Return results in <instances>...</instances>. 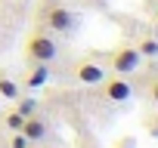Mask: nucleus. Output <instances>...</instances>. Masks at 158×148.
<instances>
[{"mask_svg": "<svg viewBox=\"0 0 158 148\" xmlns=\"http://www.w3.org/2000/svg\"><path fill=\"white\" fill-rule=\"evenodd\" d=\"M40 25L53 34H68L74 28V13L62 3H47L40 6Z\"/></svg>", "mask_w": 158, "mask_h": 148, "instance_id": "1", "label": "nucleus"}, {"mask_svg": "<svg viewBox=\"0 0 158 148\" xmlns=\"http://www.w3.org/2000/svg\"><path fill=\"white\" fill-rule=\"evenodd\" d=\"M56 53H59V46H56V37H50V31H31L28 34V43H25L28 62H53Z\"/></svg>", "mask_w": 158, "mask_h": 148, "instance_id": "2", "label": "nucleus"}, {"mask_svg": "<svg viewBox=\"0 0 158 148\" xmlns=\"http://www.w3.org/2000/svg\"><path fill=\"white\" fill-rule=\"evenodd\" d=\"M109 65H112L115 74H133V71L143 65V56H139V49H136L133 43H121L118 49H112Z\"/></svg>", "mask_w": 158, "mask_h": 148, "instance_id": "3", "label": "nucleus"}, {"mask_svg": "<svg viewBox=\"0 0 158 148\" xmlns=\"http://www.w3.org/2000/svg\"><path fill=\"white\" fill-rule=\"evenodd\" d=\"M96 87H99L102 99H109V102H127L133 96V84L127 80V74H112V77L106 74Z\"/></svg>", "mask_w": 158, "mask_h": 148, "instance_id": "4", "label": "nucleus"}, {"mask_svg": "<svg viewBox=\"0 0 158 148\" xmlns=\"http://www.w3.org/2000/svg\"><path fill=\"white\" fill-rule=\"evenodd\" d=\"M102 77H106V68H102L99 62H90V59H87V62H77V65H74V80L84 84V87H96Z\"/></svg>", "mask_w": 158, "mask_h": 148, "instance_id": "5", "label": "nucleus"}, {"mask_svg": "<svg viewBox=\"0 0 158 148\" xmlns=\"http://www.w3.org/2000/svg\"><path fill=\"white\" fill-rule=\"evenodd\" d=\"M47 80H50V62H31V71H28V77H25V87L28 90H40Z\"/></svg>", "mask_w": 158, "mask_h": 148, "instance_id": "6", "label": "nucleus"}, {"mask_svg": "<svg viewBox=\"0 0 158 148\" xmlns=\"http://www.w3.org/2000/svg\"><path fill=\"white\" fill-rule=\"evenodd\" d=\"M19 133H25L28 136V142H40L47 133H50V127H47V120H40L37 114H31V117H25V123H22V130Z\"/></svg>", "mask_w": 158, "mask_h": 148, "instance_id": "7", "label": "nucleus"}, {"mask_svg": "<svg viewBox=\"0 0 158 148\" xmlns=\"http://www.w3.org/2000/svg\"><path fill=\"white\" fill-rule=\"evenodd\" d=\"M22 96V87L10 77V74H0V99H10V102H16Z\"/></svg>", "mask_w": 158, "mask_h": 148, "instance_id": "8", "label": "nucleus"}, {"mask_svg": "<svg viewBox=\"0 0 158 148\" xmlns=\"http://www.w3.org/2000/svg\"><path fill=\"white\" fill-rule=\"evenodd\" d=\"M3 123H6V130H10V133H16V130H22V123H25V114H22L19 108H16V111H6Z\"/></svg>", "mask_w": 158, "mask_h": 148, "instance_id": "9", "label": "nucleus"}, {"mask_svg": "<svg viewBox=\"0 0 158 148\" xmlns=\"http://www.w3.org/2000/svg\"><path fill=\"white\" fill-rule=\"evenodd\" d=\"M16 102H19V111H22L25 117H31V114L37 111V102H34V99H16Z\"/></svg>", "mask_w": 158, "mask_h": 148, "instance_id": "10", "label": "nucleus"}, {"mask_svg": "<svg viewBox=\"0 0 158 148\" xmlns=\"http://www.w3.org/2000/svg\"><path fill=\"white\" fill-rule=\"evenodd\" d=\"M136 49H139V56H158V40H143Z\"/></svg>", "mask_w": 158, "mask_h": 148, "instance_id": "11", "label": "nucleus"}, {"mask_svg": "<svg viewBox=\"0 0 158 148\" xmlns=\"http://www.w3.org/2000/svg\"><path fill=\"white\" fill-rule=\"evenodd\" d=\"M28 145H31V142H28V136L16 130V133H13V139H10V148H28Z\"/></svg>", "mask_w": 158, "mask_h": 148, "instance_id": "12", "label": "nucleus"}, {"mask_svg": "<svg viewBox=\"0 0 158 148\" xmlns=\"http://www.w3.org/2000/svg\"><path fill=\"white\" fill-rule=\"evenodd\" d=\"M146 93H149V99L158 105V77H152V80H149V90H146Z\"/></svg>", "mask_w": 158, "mask_h": 148, "instance_id": "13", "label": "nucleus"}, {"mask_svg": "<svg viewBox=\"0 0 158 148\" xmlns=\"http://www.w3.org/2000/svg\"><path fill=\"white\" fill-rule=\"evenodd\" d=\"M146 130H149L152 139H158V117H149V120H146Z\"/></svg>", "mask_w": 158, "mask_h": 148, "instance_id": "14", "label": "nucleus"}, {"mask_svg": "<svg viewBox=\"0 0 158 148\" xmlns=\"http://www.w3.org/2000/svg\"><path fill=\"white\" fill-rule=\"evenodd\" d=\"M28 148H37V145H34V142H31V145H28Z\"/></svg>", "mask_w": 158, "mask_h": 148, "instance_id": "15", "label": "nucleus"}]
</instances>
